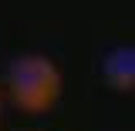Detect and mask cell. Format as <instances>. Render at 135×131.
<instances>
[{
	"label": "cell",
	"mask_w": 135,
	"mask_h": 131,
	"mask_svg": "<svg viewBox=\"0 0 135 131\" xmlns=\"http://www.w3.org/2000/svg\"><path fill=\"white\" fill-rule=\"evenodd\" d=\"M0 121H3V87H0Z\"/></svg>",
	"instance_id": "3"
},
{
	"label": "cell",
	"mask_w": 135,
	"mask_h": 131,
	"mask_svg": "<svg viewBox=\"0 0 135 131\" xmlns=\"http://www.w3.org/2000/svg\"><path fill=\"white\" fill-rule=\"evenodd\" d=\"M105 81L115 91H132L135 87V50L132 47H118L108 54L105 61Z\"/></svg>",
	"instance_id": "2"
},
{
	"label": "cell",
	"mask_w": 135,
	"mask_h": 131,
	"mask_svg": "<svg viewBox=\"0 0 135 131\" xmlns=\"http://www.w3.org/2000/svg\"><path fill=\"white\" fill-rule=\"evenodd\" d=\"M61 71L44 54H24L7 67V98L27 114L51 111L61 98Z\"/></svg>",
	"instance_id": "1"
}]
</instances>
